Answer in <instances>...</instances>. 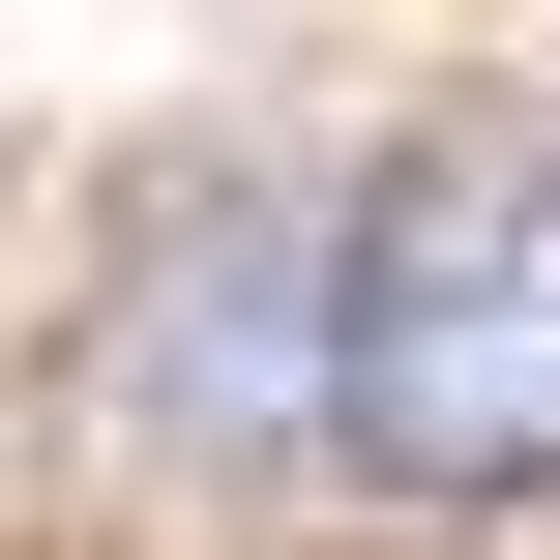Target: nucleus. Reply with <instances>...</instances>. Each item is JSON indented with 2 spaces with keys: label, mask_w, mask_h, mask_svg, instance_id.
<instances>
[{
  "label": "nucleus",
  "mask_w": 560,
  "mask_h": 560,
  "mask_svg": "<svg viewBox=\"0 0 560 560\" xmlns=\"http://www.w3.org/2000/svg\"><path fill=\"white\" fill-rule=\"evenodd\" d=\"M325 443L413 472V502H532L560 472V148H413V177L354 207Z\"/></svg>",
  "instance_id": "nucleus-1"
},
{
  "label": "nucleus",
  "mask_w": 560,
  "mask_h": 560,
  "mask_svg": "<svg viewBox=\"0 0 560 560\" xmlns=\"http://www.w3.org/2000/svg\"><path fill=\"white\" fill-rule=\"evenodd\" d=\"M325 295H354V207L325 177H207L148 266H118V384L177 443H325Z\"/></svg>",
  "instance_id": "nucleus-2"
}]
</instances>
